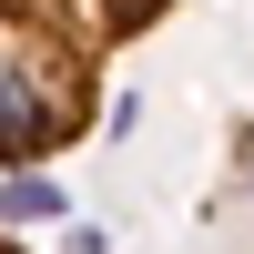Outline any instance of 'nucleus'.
<instances>
[{
	"mask_svg": "<svg viewBox=\"0 0 254 254\" xmlns=\"http://www.w3.org/2000/svg\"><path fill=\"white\" fill-rule=\"evenodd\" d=\"M0 254H31V244H10V234H0Z\"/></svg>",
	"mask_w": 254,
	"mask_h": 254,
	"instance_id": "obj_3",
	"label": "nucleus"
},
{
	"mask_svg": "<svg viewBox=\"0 0 254 254\" xmlns=\"http://www.w3.org/2000/svg\"><path fill=\"white\" fill-rule=\"evenodd\" d=\"M173 0H0V173L102 122V81Z\"/></svg>",
	"mask_w": 254,
	"mask_h": 254,
	"instance_id": "obj_1",
	"label": "nucleus"
},
{
	"mask_svg": "<svg viewBox=\"0 0 254 254\" xmlns=\"http://www.w3.org/2000/svg\"><path fill=\"white\" fill-rule=\"evenodd\" d=\"M0 214H10V224H31V214H51V183H31V173H10V193H0Z\"/></svg>",
	"mask_w": 254,
	"mask_h": 254,
	"instance_id": "obj_2",
	"label": "nucleus"
}]
</instances>
